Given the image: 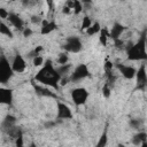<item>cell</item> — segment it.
I'll list each match as a JSON object with an SVG mask.
<instances>
[{
    "label": "cell",
    "mask_w": 147,
    "mask_h": 147,
    "mask_svg": "<svg viewBox=\"0 0 147 147\" xmlns=\"http://www.w3.org/2000/svg\"><path fill=\"white\" fill-rule=\"evenodd\" d=\"M8 16H9V13L5 8H0V17L1 18H8Z\"/></svg>",
    "instance_id": "83f0119b"
},
{
    "label": "cell",
    "mask_w": 147,
    "mask_h": 147,
    "mask_svg": "<svg viewBox=\"0 0 147 147\" xmlns=\"http://www.w3.org/2000/svg\"><path fill=\"white\" fill-rule=\"evenodd\" d=\"M71 99L76 106H82L87 101L88 92L84 87H76L71 91Z\"/></svg>",
    "instance_id": "277c9868"
},
{
    "label": "cell",
    "mask_w": 147,
    "mask_h": 147,
    "mask_svg": "<svg viewBox=\"0 0 147 147\" xmlns=\"http://www.w3.org/2000/svg\"><path fill=\"white\" fill-rule=\"evenodd\" d=\"M72 10H74L75 14H79V13L83 10V5H82L79 1L75 0V1H74V8H72Z\"/></svg>",
    "instance_id": "603a6c76"
},
{
    "label": "cell",
    "mask_w": 147,
    "mask_h": 147,
    "mask_svg": "<svg viewBox=\"0 0 147 147\" xmlns=\"http://www.w3.org/2000/svg\"><path fill=\"white\" fill-rule=\"evenodd\" d=\"M136 80H137V87L139 90H145L147 86V71L145 64H141L140 68L136 72Z\"/></svg>",
    "instance_id": "52a82bcc"
},
{
    "label": "cell",
    "mask_w": 147,
    "mask_h": 147,
    "mask_svg": "<svg viewBox=\"0 0 147 147\" xmlns=\"http://www.w3.org/2000/svg\"><path fill=\"white\" fill-rule=\"evenodd\" d=\"M69 69H70V64H64V65H61L60 68H56L57 72L61 75V77H62V75H65V74H68Z\"/></svg>",
    "instance_id": "d4e9b609"
},
{
    "label": "cell",
    "mask_w": 147,
    "mask_h": 147,
    "mask_svg": "<svg viewBox=\"0 0 147 147\" xmlns=\"http://www.w3.org/2000/svg\"><path fill=\"white\" fill-rule=\"evenodd\" d=\"M34 79L46 86H52V87L57 88V83L61 82L62 77L57 72L56 68H54L52 61L47 60L46 63L42 65V68L36 74Z\"/></svg>",
    "instance_id": "6da1fadb"
},
{
    "label": "cell",
    "mask_w": 147,
    "mask_h": 147,
    "mask_svg": "<svg viewBox=\"0 0 147 147\" xmlns=\"http://www.w3.org/2000/svg\"><path fill=\"white\" fill-rule=\"evenodd\" d=\"M56 23L54 21H47V20H44L42 23H41V29H40V33L41 34H48L51 33L52 31H54L56 29Z\"/></svg>",
    "instance_id": "7c38bea8"
},
{
    "label": "cell",
    "mask_w": 147,
    "mask_h": 147,
    "mask_svg": "<svg viewBox=\"0 0 147 147\" xmlns=\"http://www.w3.org/2000/svg\"><path fill=\"white\" fill-rule=\"evenodd\" d=\"M123 31H124V26L119 23H115L109 32V37L114 40H117V39H119V36L123 33Z\"/></svg>",
    "instance_id": "5bb4252c"
},
{
    "label": "cell",
    "mask_w": 147,
    "mask_h": 147,
    "mask_svg": "<svg viewBox=\"0 0 147 147\" xmlns=\"http://www.w3.org/2000/svg\"><path fill=\"white\" fill-rule=\"evenodd\" d=\"M82 47H83V45H82L80 39L78 37H74V36L68 37L63 44L64 51L70 52V53H78L82 51Z\"/></svg>",
    "instance_id": "5b68a950"
},
{
    "label": "cell",
    "mask_w": 147,
    "mask_h": 147,
    "mask_svg": "<svg viewBox=\"0 0 147 147\" xmlns=\"http://www.w3.org/2000/svg\"><path fill=\"white\" fill-rule=\"evenodd\" d=\"M116 67H117V69L119 70V72L122 74V76H123L124 78H126V79H132L133 77H136L137 70H136L134 68H132V67H130V65H126V64H122V63L117 64Z\"/></svg>",
    "instance_id": "30bf717a"
},
{
    "label": "cell",
    "mask_w": 147,
    "mask_h": 147,
    "mask_svg": "<svg viewBox=\"0 0 147 147\" xmlns=\"http://www.w3.org/2000/svg\"><path fill=\"white\" fill-rule=\"evenodd\" d=\"M117 147H125V146H124V145H123V144H119V145H118V146H117Z\"/></svg>",
    "instance_id": "d6a6232c"
},
{
    "label": "cell",
    "mask_w": 147,
    "mask_h": 147,
    "mask_svg": "<svg viewBox=\"0 0 147 147\" xmlns=\"http://www.w3.org/2000/svg\"><path fill=\"white\" fill-rule=\"evenodd\" d=\"M0 33L1 34H5V36H7V37H9V38H11L13 37V32H11V30L3 23V22H1L0 23Z\"/></svg>",
    "instance_id": "ac0fdd59"
},
{
    "label": "cell",
    "mask_w": 147,
    "mask_h": 147,
    "mask_svg": "<svg viewBox=\"0 0 147 147\" xmlns=\"http://www.w3.org/2000/svg\"><path fill=\"white\" fill-rule=\"evenodd\" d=\"M130 124H131V126H133V127H136V129L139 127V122H138V119H133V121H131Z\"/></svg>",
    "instance_id": "4dcf8cb0"
},
{
    "label": "cell",
    "mask_w": 147,
    "mask_h": 147,
    "mask_svg": "<svg viewBox=\"0 0 147 147\" xmlns=\"http://www.w3.org/2000/svg\"><path fill=\"white\" fill-rule=\"evenodd\" d=\"M36 91L38 94L40 95H44V96H55L53 93H51L47 88H42V87H39V86H36Z\"/></svg>",
    "instance_id": "ffe728a7"
},
{
    "label": "cell",
    "mask_w": 147,
    "mask_h": 147,
    "mask_svg": "<svg viewBox=\"0 0 147 147\" xmlns=\"http://www.w3.org/2000/svg\"><path fill=\"white\" fill-rule=\"evenodd\" d=\"M140 147H147V141H145V142H142V144L140 145Z\"/></svg>",
    "instance_id": "1f68e13d"
},
{
    "label": "cell",
    "mask_w": 147,
    "mask_h": 147,
    "mask_svg": "<svg viewBox=\"0 0 147 147\" xmlns=\"http://www.w3.org/2000/svg\"><path fill=\"white\" fill-rule=\"evenodd\" d=\"M11 68L14 70V72H23L26 68V63H25V60L23 59V56L21 54H16L14 60H13V63H11Z\"/></svg>",
    "instance_id": "9c48e42d"
},
{
    "label": "cell",
    "mask_w": 147,
    "mask_h": 147,
    "mask_svg": "<svg viewBox=\"0 0 147 147\" xmlns=\"http://www.w3.org/2000/svg\"><path fill=\"white\" fill-rule=\"evenodd\" d=\"M146 90H147V86H146Z\"/></svg>",
    "instance_id": "e575fe53"
},
{
    "label": "cell",
    "mask_w": 147,
    "mask_h": 147,
    "mask_svg": "<svg viewBox=\"0 0 147 147\" xmlns=\"http://www.w3.org/2000/svg\"><path fill=\"white\" fill-rule=\"evenodd\" d=\"M42 21H44V20H41L40 16H36V15H34V16L31 17V22H32V23H40V22L42 23Z\"/></svg>",
    "instance_id": "f1b7e54d"
},
{
    "label": "cell",
    "mask_w": 147,
    "mask_h": 147,
    "mask_svg": "<svg viewBox=\"0 0 147 147\" xmlns=\"http://www.w3.org/2000/svg\"><path fill=\"white\" fill-rule=\"evenodd\" d=\"M88 76H90V70H88L87 65L84 64V63H80L71 72V75L69 77V80H71V82H78V80H82V79H84V78H86Z\"/></svg>",
    "instance_id": "8992f818"
},
{
    "label": "cell",
    "mask_w": 147,
    "mask_h": 147,
    "mask_svg": "<svg viewBox=\"0 0 147 147\" xmlns=\"http://www.w3.org/2000/svg\"><path fill=\"white\" fill-rule=\"evenodd\" d=\"M102 94L105 98H109L110 96V85L108 83H106L102 87Z\"/></svg>",
    "instance_id": "484cf974"
},
{
    "label": "cell",
    "mask_w": 147,
    "mask_h": 147,
    "mask_svg": "<svg viewBox=\"0 0 147 147\" xmlns=\"http://www.w3.org/2000/svg\"><path fill=\"white\" fill-rule=\"evenodd\" d=\"M8 21H9V23L14 26V28H16V29H18V30H22L23 29V21H22V18L17 15V14H14V13H9V16H8Z\"/></svg>",
    "instance_id": "4fadbf2b"
},
{
    "label": "cell",
    "mask_w": 147,
    "mask_h": 147,
    "mask_svg": "<svg viewBox=\"0 0 147 147\" xmlns=\"http://www.w3.org/2000/svg\"><path fill=\"white\" fill-rule=\"evenodd\" d=\"M30 147H37V146H36L34 144H31V145H30Z\"/></svg>",
    "instance_id": "836d02e7"
},
{
    "label": "cell",
    "mask_w": 147,
    "mask_h": 147,
    "mask_svg": "<svg viewBox=\"0 0 147 147\" xmlns=\"http://www.w3.org/2000/svg\"><path fill=\"white\" fill-rule=\"evenodd\" d=\"M57 118L60 119H70L72 118V111L68 105L64 102H57Z\"/></svg>",
    "instance_id": "ba28073f"
},
{
    "label": "cell",
    "mask_w": 147,
    "mask_h": 147,
    "mask_svg": "<svg viewBox=\"0 0 147 147\" xmlns=\"http://www.w3.org/2000/svg\"><path fill=\"white\" fill-rule=\"evenodd\" d=\"M108 37H109V32L107 31V29H101L99 40H100V42H101L103 46L107 45V39H108Z\"/></svg>",
    "instance_id": "d6986e66"
},
{
    "label": "cell",
    "mask_w": 147,
    "mask_h": 147,
    "mask_svg": "<svg viewBox=\"0 0 147 147\" xmlns=\"http://www.w3.org/2000/svg\"><path fill=\"white\" fill-rule=\"evenodd\" d=\"M147 141V134L145 132H138L133 138H132V144L134 146H140L142 142Z\"/></svg>",
    "instance_id": "9a60e30c"
},
{
    "label": "cell",
    "mask_w": 147,
    "mask_h": 147,
    "mask_svg": "<svg viewBox=\"0 0 147 147\" xmlns=\"http://www.w3.org/2000/svg\"><path fill=\"white\" fill-rule=\"evenodd\" d=\"M15 146H16V147H24V140H23V136H22V133L16 138Z\"/></svg>",
    "instance_id": "4316f807"
},
{
    "label": "cell",
    "mask_w": 147,
    "mask_h": 147,
    "mask_svg": "<svg viewBox=\"0 0 147 147\" xmlns=\"http://www.w3.org/2000/svg\"><path fill=\"white\" fill-rule=\"evenodd\" d=\"M92 24H93V23H92L91 18H90L88 16H85V17L83 18V22H82V29H83V30H87Z\"/></svg>",
    "instance_id": "44dd1931"
},
{
    "label": "cell",
    "mask_w": 147,
    "mask_h": 147,
    "mask_svg": "<svg viewBox=\"0 0 147 147\" xmlns=\"http://www.w3.org/2000/svg\"><path fill=\"white\" fill-rule=\"evenodd\" d=\"M13 68L11 65L9 64L8 60L5 57V56H1L0 59V83L2 84H6L9 78L13 76Z\"/></svg>",
    "instance_id": "3957f363"
},
{
    "label": "cell",
    "mask_w": 147,
    "mask_h": 147,
    "mask_svg": "<svg viewBox=\"0 0 147 147\" xmlns=\"http://www.w3.org/2000/svg\"><path fill=\"white\" fill-rule=\"evenodd\" d=\"M100 31H101L100 24H99L98 22H94V23L86 30V33H87L88 36H93V34H95V33H100Z\"/></svg>",
    "instance_id": "e0dca14e"
},
{
    "label": "cell",
    "mask_w": 147,
    "mask_h": 147,
    "mask_svg": "<svg viewBox=\"0 0 147 147\" xmlns=\"http://www.w3.org/2000/svg\"><path fill=\"white\" fill-rule=\"evenodd\" d=\"M32 34V30L30 29V28H25L24 30H23V36L24 37H30Z\"/></svg>",
    "instance_id": "f546056e"
},
{
    "label": "cell",
    "mask_w": 147,
    "mask_h": 147,
    "mask_svg": "<svg viewBox=\"0 0 147 147\" xmlns=\"http://www.w3.org/2000/svg\"><path fill=\"white\" fill-rule=\"evenodd\" d=\"M127 59L131 61H144L147 60L146 51V36L145 33L138 39L137 42L127 47Z\"/></svg>",
    "instance_id": "7a4b0ae2"
},
{
    "label": "cell",
    "mask_w": 147,
    "mask_h": 147,
    "mask_svg": "<svg viewBox=\"0 0 147 147\" xmlns=\"http://www.w3.org/2000/svg\"><path fill=\"white\" fill-rule=\"evenodd\" d=\"M32 63H33L34 67H40V65H42V64H44V59H42V56H40V55L34 56V57L32 59Z\"/></svg>",
    "instance_id": "7402d4cb"
},
{
    "label": "cell",
    "mask_w": 147,
    "mask_h": 147,
    "mask_svg": "<svg viewBox=\"0 0 147 147\" xmlns=\"http://www.w3.org/2000/svg\"><path fill=\"white\" fill-rule=\"evenodd\" d=\"M13 101V90L10 88H0V102L3 105H10Z\"/></svg>",
    "instance_id": "8fae6325"
},
{
    "label": "cell",
    "mask_w": 147,
    "mask_h": 147,
    "mask_svg": "<svg viewBox=\"0 0 147 147\" xmlns=\"http://www.w3.org/2000/svg\"><path fill=\"white\" fill-rule=\"evenodd\" d=\"M107 142H108V133H107V129H105V131L101 133L95 147H106Z\"/></svg>",
    "instance_id": "2e32d148"
},
{
    "label": "cell",
    "mask_w": 147,
    "mask_h": 147,
    "mask_svg": "<svg viewBox=\"0 0 147 147\" xmlns=\"http://www.w3.org/2000/svg\"><path fill=\"white\" fill-rule=\"evenodd\" d=\"M57 62L60 65H64V64H68V55L62 53L59 55V59H57Z\"/></svg>",
    "instance_id": "cb8c5ba5"
}]
</instances>
